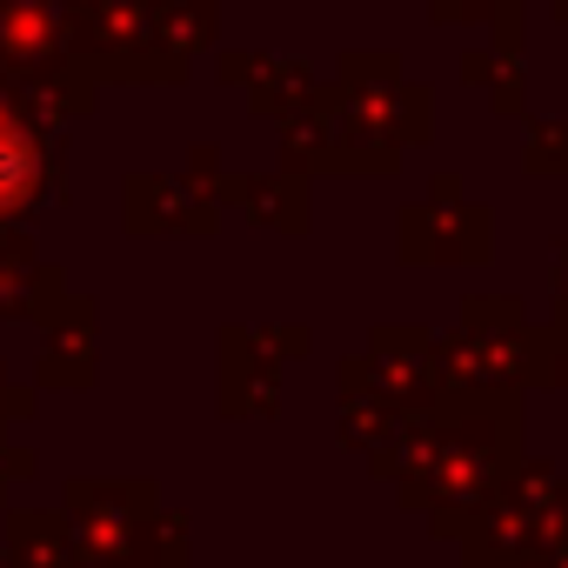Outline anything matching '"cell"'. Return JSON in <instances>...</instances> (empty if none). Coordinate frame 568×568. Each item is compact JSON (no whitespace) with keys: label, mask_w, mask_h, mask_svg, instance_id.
<instances>
[{"label":"cell","mask_w":568,"mask_h":568,"mask_svg":"<svg viewBox=\"0 0 568 568\" xmlns=\"http://www.w3.org/2000/svg\"><path fill=\"white\" fill-rule=\"evenodd\" d=\"M28 187H34V148L21 141V128L0 121V214L21 207V201H28Z\"/></svg>","instance_id":"obj_1"}]
</instances>
